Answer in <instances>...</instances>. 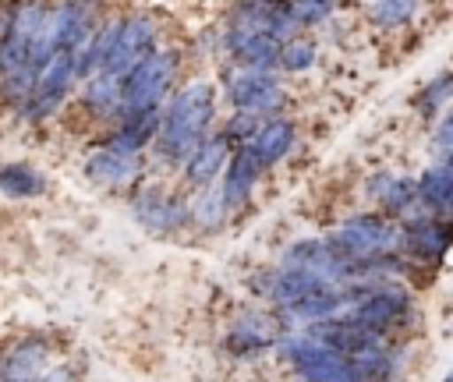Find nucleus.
<instances>
[{
    "instance_id": "obj_1",
    "label": "nucleus",
    "mask_w": 453,
    "mask_h": 382,
    "mask_svg": "<svg viewBox=\"0 0 453 382\" xmlns=\"http://www.w3.org/2000/svg\"><path fill=\"white\" fill-rule=\"evenodd\" d=\"M216 117V88L209 81H188L170 96L159 117L156 134V159L163 166H180L198 152V145L209 138Z\"/></svg>"
},
{
    "instance_id": "obj_2",
    "label": "nucleus",
    "mask_w": 453,
    "mask_h": 382,
    "mask_svg": "<svg viewBox=\"0 0 453 382\" xmlns=\"http://www.w3.org/2000/svg\"><path fill=\"white\" fill-rule=\"evenodd\" d=\"M326 244L340 258H347L354 265H365V262L393 258L396 251H403V226L389 216L365 212V216H354V219L340 223L336 230H329Z\"/></svg>"
},
{
    "instance_id": "obj_3",
    "label": "nucleus",
    "mask_w": 453,
    "mask_h": 382,
    "mask_svg": "<svg viewBox=\"0 0 453 382\" xmlns=\"http://www.w3.org/2000/svg\"><path fill=\"white\" fill-rule=\"evenodd\" d=\"M180 57L177 50H156L149 53L134 71L124 74V103H120V117H134V113H152L166 103L173 78H177Z\"/></svg>"
},
{
    "instance_id": "obj_4",
    "label": "nucleus",
    "mask_w": 453,
    "mask_h": 382,
    "mask_svg": "<svg viewBox=\"0 0 453 382\" xmlns=\"http://www.w3.org/2000/svg\"><path fill=\"white\" fill-rule=\"evenodd\" d=\"M276 354L283 361L294 364V371L304 378V382H365L354 368L350 357L329 350L326 343L311 340L308 332H297V336H283L276 343Z\"/></svg>"
},
{
    "instance_id": "obj_5",
    "label": "nucleus",
    "mask_w": 453,
    "mask_h": 382,
    "mask_svg": "<svg viewBox=\"0 0 453 382\" xmlns=\"http://www.w3.org/2000/svg\"><path fill=\"white\" fill-rule=\"evenodd\" d=\"M226 99L237 113H255L269 120L283 106V85L280 71H262V67H230L226 71Z\"/></svg>"
},
{
    "instance_id": "obj_6",
    "label": "nucleus",
    "mask_w": 453,
    "mask_h": 382,
    "mask_svg": "<svg viewBox=\"0 0 453 382\" xmlns=\"http://www.w3.org/2000/svg\"><path fill=\"white\" fill-rule=\"evenodd\" d=\"M78 81V53L71 50H53L50 60L42 64L35 88L28 96V103L21 106V113L28 120H46L50 113H57L64 106V99L71 96V85Z\"/></svg>"
},
{
    "instance_id": "obj_7",
    "label": "nucleus",
    "mask_w": 453,
    "mask_h": 382,
    "mask_svg": "<svg viewBox=\"0 0 453 382\" xmlns=\"http://www.w3.org/2000/svg\"><path fill=\"white\" fill-rule=\"evenodd\" d=\"M226 32L273 35L287 42L301 32V25L290 14V0H237L234 11L226 14Z\"/></svg>"
},
{
    "instance_id": "obj_8",
    "label": "nucleus",
    "mask_w": 453,
    "mask_h": 382,
    "mask_svg": "<svg viewBox=\"0 0 453 382\" xmlns=\"http://www.w3.org/2000/svg\"><path fill=\"white\" fill-rule=\"evenodd\" d=\"M411 308H414L411 290L389 279V283H375V286H368V294H365L347 315H350L354 322H361L365 329H375V332L389 336V329L400 325V322L411 315Z\"/></svg>"
},
{
    "instance_id": "obj_9",
    "label": "nucleus",
    "mask_w": 453,
    "mask_h": 382,
    "mask_svg": "<svg viewBox=\"0 0 453 382\" xmlns=\"http://www.w3.org/2000/svg\"><path fill=\"white\" fill-rule=\"evenodd\" d=\"M156 21L145 18V14H127L120 18L117 25V39H113V50L103 64L99 74H113V78H124L127 71H134L149 53H156Z\"/></svg>"
},
{
    "instance_id": "obj_10",
    "label": "nucleus",
    "mask_w": 453,
    "mask_h": 382,
    "mask_svg": "<svg viewBox=\"0 0 453 382\" xmlns=\"http://www.w3.org/2000/svg\"><path fill=\"white\" fill-rule=\"evenodd\" d=\"M131 216L152 233H177L191 223V205H184L163 187H142L131 198Z\"/></svg>"
},
{
    "instance_id": "obj_11",
    "label": "nucleus",
    "mask_w": 453,
    "mask_h": 382,
    "mask_svg": "<svg viewBox=\"0 0 453 382\" xmlns=\"http://www.w3.org/2000/svg\"><path fill=\"white\" fill-rule=\"evenodd\" d=\"M96 14H99L96 0H64V4H57L53 18H50V42H53V50L81 53V46L99 28Z\"/></svg>"
},
{
    "instance_id": "obj_12",
    "label": "nucleus",
    "mask_w": 453,
    "mask_h": 382,
    "mask_svg": "<svg viewBox=\"0 0 453 382\" xmlns=\"http://www.w3.org/2000/svg\"><path fill=\"white\" fill-rule=\"evenodd\" d=\"M280 340H283V322H276L265 311H241L230 332L223 336V350L234 357H248V354H262L276 347Z\"/></svg>"
},
{
    "instance_id": "obj_13",
    "label": "nucleus",
    "mask_w": 453,
    "mask_h": 382,
    "mask_svg": "<svg viewBox=\"0 0 453 382\" xmlns=\"http://www.w3.org/2000/svg\"><path fill=\"white\" fill-rule=\"evenodd\" d=\"M319 286H326V283L311 269H304V265H276V269H269V272H262V276L251 279V290L262 294V297H269L276 308H290L301 297L315 294Z\"/></svg>"
},
{
    "instance_id": "obj_14",
    "label": "nucleus",
    "mask_w": 453,
    "mask_h": 382,
    "mask_svg": "<svg viewBox=\"0 0 453 382\" xmlns=\"http://www.w3.org/2000/svg\"><path fill=\"white\" fill-rule=\"evenodd\" d=\"M50 357L53 350L42 336H21L0 354V382H35L53 368Z\"/></svg>"
},
{
    "instance_id": "obj_15",
    "label": "nucleus",
    "mask_w": 453,
    "mask_h": 382,
    "mask_svg": "<svg viewBox=\"0 0 453 382\" xmlns=\"http://www.w3.org/2000/svg\"><path fill=\"white\" fill-rule=\"evenodd\" d=\"M85 177L99 187H127L142 177V152H124L113 145H103L85 159Z\"/></svg>"
},
{
    "instance_id": "obj_16",
    "label": "nucleus",
    "mask_w": 453,
    "mask_h": 382,
    "mask_svg": "<svg viewBox=\"0 0 453 382\" xmlns=\"http://www.w3.org/2000/svg\"><path fill=\"white\" fill-rule=\"evenodd\" d=\"M453 248V219H428L403 230V251L425 265H439Z\"/></svg>"
},
{
    "instance_id": "obj_17",
    "label": "nucleus",
    "mask_w": 453,
    "mask_h": 382,
    "mask_svg": "<svg viewBox=\"0 0 453 382\" xmlns=\"http://www.w3.org/2000/svg\"><path fill=\"white\" fill-rule=\"evenodd\" d=\"M262 177V163L255 159L251 145H237L230 163H226V177H223V202H226V212L230 209H241L248 205V198L255 195V184Z\"/></svg>"
},
{
    "instance_id": "obj_18",
    "label": "nucleus",
    "mask_w": 453,
    "mask_h": 382,
    "mask_svg": "<svg viewBox=\"0 0 453 382\" xmlns=\"http://www.w3.org/2000/svg\"><path fill=\"white\" fill-rule=\"evenodd\" d=\"M365 195L389 216L400 219L414 202H418V180L403 177V173H372L365 180Z\"/></svg>"
},
{
    "instance_id": "obj_19",
    "label": "nucleus",
    "mask_w": 453,
    "mask_h": 382,
    "mask_svg": "<svg viewBox=\"0 0 453 382\" xmlns=\"http://www.w3.org/2000/svg\"><path fill=\"white\" fill-rule=\"evenodd\" d=\"M280 39L273 35H248V32H223V50L230 53V60L237 67H262V71H276L280 60Z\"/></svg>"
},
{
    "instance_id": "obj_20",
    "label": "nucleus",
    "mask_w": 453,
    "mask_h": 382,
    "mask_svg": "<svg viewBox=\"0 0 453 382\" xmlns=\"http://www.w3.org/2000/svg\"><path fill=\"white\" fill-rule=\"evenodd\" d=\"M234 141L219 131V134H209L202 145H198V152L184 163V180L191 184V187H209L216 177H219V170H223V163H226V156H234Z\"/></svg>"
},
{
    "instance_id": "obj_21",
    "label": "nucleus",
    "mask_w": 453,
    "mask_h": 382,
    "mask_svg": "<svg viewBox=\"0 0 453 382\" xmlns=\"http://www.w3.org/2000/svg\"><path fill=\"white\" fill-rule=\"evenodd\" d=\"M294 141H297V124H294L290 117H269L248 145H251L255 159H258L262 170H265V166H276V163L294 149Z\"/></svg>"
},
{
    "instance_id": "obj_22",
    "label": "nucleus",
    "mask_w": 453,
    "mask_h": 382,
    "mask_svg": "<svg viewBox=\"0 0 453 382\" xmlns=\"http://www.w3.org/2000/svg\"><path fill=\"white\" fill-rule=\"evenodd\" d=\"M159 117H163L159 110H152V113H134V117H120L117 127H113V134L106 138V145L124 149V152H142L145 145L156 141V134H159Z\"/></svg>"
},
{
    "instance_id": "obj_23",
    "label": "nucleus",
    "mask_w": 453,
    "mask_h": 382,
    "mask_svg": "<svg viewBox=\"0 0 453 382\" xmlns=\"http://www.w3.org/2000/svg\"><path fill=\"white\" fill-rule=\"evenodd\" d=\"M81 103L88 113L96 117H113L120 120V103H124V78H113V74H92L85 81V92H81Z\"/></svg>"
},
{
    "instance_id": "obj_24",
    "label": "nucleus",
    "mask_w": 453,
    "mask_h": 382,
    "mask_svg": "<svg viewBox=\"0 0 453 382\" xmlns=\"http://www.w3.org/2000/svg\"><path fill=\"white\" fill-rule=\"evenodd\" d=\"M418 195L439 219H453V173L446 166H428L418 177Z\"/></svg>"
},
{
    "instance_id": "obj_25",
    "label": "nucleus",
    "mask_w": 453,
    "mask_h": 382,
    "mask_svg": "<svg viewBox=\"0 0 453 382\" xmlns=\"http://www.w3.org/2000/svg\"><path fill=\"white\" fill-rule=\"evenodd\" d=\"M0 191L7 198H14V202L39 198L46 191V177L35 166H28V163H4L0 166Z\"/></svg>"
},
{
    "instance_id": "obj_26",
    "label": "nucleus",
    "mask_w": 453,
    "mask_h": 382,
    "mask_svg": "<svg viewBox=\"0 0 453 382\" xmlns=\"http://www.w3.org/2000/svg\"><path fill=\"white\" fill-rule=\"evenodd\" d=\"M315 57H319L315 39H301V35H294V39H287V42L280 46L276 71H280V74H301V71H311V67H315Z\"/></svg>"
},
{
    "instance_id": "obj_27",
    "label": "nucleus",
    "mask_w": 453,
    "mask_h": 382,
    "mask_svg": "<svg viewBox=\"0 0 453 382\" xmlns=\"http://www.w3.org/2000/svg\"><path fill=\"white\" fill-rule=\"evenodd\" d=\"M449 99H453V71H439L435 78L425 81V88L418 92L414 106H418V113H421L425 120H432L442 106H449Z\"/></svg>"
},
{
    "instance_id": "obj_28",
    "label": "nucleus",
    "mask_w": 453,
    "mask_h": 382,
    "mask_svg": "<svg viewBox=\"0 0 453 382\" xmlns=\"http://www.w3.org/2000/svg\"><path fill=\"white\" fill-rule=\"evenodd\" d=\"M350 361H354V368H357V375L365 382H393V375H396V357H393L389 343L375 347V350H365V354H357Z\"/></svg>"
},
{
    "instance_id": "obj_29",
    "label": "nucleus",
    "mask_w": 453,
    "mask_h": 382,
    "mask_svg": "<svg viewBox=\"0 0 453 382\" xmlns=\"http://www.w3.org/2000/svg\"><path fill=\"white\" fill-rule=\"evenodd\" d=\"M418 4L421 0H375V4H368V18L379 28H403L414 21Z\"/></svg>"
},
{
    "instance_id": "obj_30",
    "label": "nucleus",
    "mask_w": 453,
    "mask_h": 382,
    "mask_svg": "<svg viewBox=\"0 0 453 382\" xmlns=\"http://www.w3.org/2000/svg\"><path fill=\"white\" fill-rule=\"evenodd\" d=\"M191 219H195L198 226H205V230L219 226V223L226 219V202H223V191L202 187V195H198V198H195V205H191Z\"/></svg>"
},
{
    "instance_id": "obj_31",
    "label": "nucleus",
    "mask_w": 453,
    "mask_h": 382,
    "mask_svg": "<svg viewBox=\"0 0 453 382\" xmlns=\"http://www.w3.org/2000/svg\"><path fill=\"white\" fill-rule=\"evenodd\" d=\"M340 0H290V14L301 28H315L336 14Z\"/></svg>"
},
{
    "instance_id": "obj_32",
    "label": "nucleus",
    "mask_w": 453,
    "mask_h": 382,
    "mask_svg": "<svg viewBox=\"0 0 453 382\" xmlns=\"http://www.w3.org/2000/svg\"><path fill=\"white\" fill-rule=\"evenodd\" d=\"M262 124H265L262 117H255V113H237V110H234V117L226 120V131H223V134H226L234 145H248V141L258 134Z\"/></svg>"
},
{
    "instance_id": "obj_33",
    "label": "nucleus",
    "mask_w": 453,
    "mask_h": 382,
    "mask_svg": "<svg viewBox=\"0 0 453 382\" xmlns=\"http://www.w3.org/2000/svg\"><path fill=\"white\" fill-rule=\"evenodd\" d=\"M432 145H435V152H439V156L453 149V110L435 124V131H432Z\"/></svg>"
},
{
    "instance_id": "obj_34",
    "label": "nucleus",
    "mask_w": 453,
    "mask_h": 382,
    "mask_svg": "<svg viewBox=\"0 0 453 382\" xmlns=\"http://www.w3.org/2000/svg\"><path fill=\"white\" fill-rule=\"evenodd\" d=\"M4 28H7V11H0V42H4Z\"/></svg>"
},
{
    "instance_id": "obj_35",
    "label": "nucleus",
    "mask_w": 453,
    "mask_h": 382,
    "mask_svg": "<svg viewBox=\"0 0 453 382\" xmlns=\"http://www.w3.org/2000/svg\"><path fill=\"white\" fill-rule=\"evenodd\" d=\"M442 382H453V368H449V371H446V375H442Z\"/></svg>"
}]
</instances>
